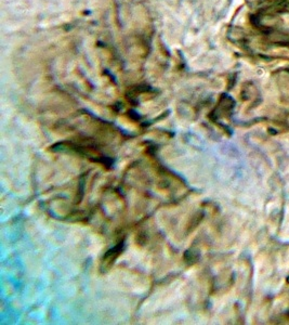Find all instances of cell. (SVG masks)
I'll list each match as a JSON object with an SVG mask.
<instances>
[{"instance_id": "obj_1", "label": "cell", "mask_w": 289, "mask_h": 325, "mask_svg": "<svg viewBox=\"0 0 289 325\" xmlns=\"http://www.w3.org/2000/svg\"><path fill=\"white\" fill-rule=\"evenodd\" d=\"M123 249H124V242H120L115 247L110 249L103 257L102 265H101L102 270H109L113 266V263L118 258V256L123 253Z\"/></svg>"}]
</instances>
